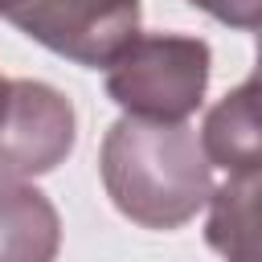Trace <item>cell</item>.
<instances>
[{"label":"cell","instance_id":"3","mask_svg":"<svg viewBox=\"0 0 262 262\" xmlns=\"http://www.w3.org/2000/svg\"><path fill=\"white\" fill-rule=\"evenodd\" d=\"M4 20L49 53L98 70L139 33V0H12Z\"/></svg>","mask_w":262,"mask_h":262},{"label":"cell","instance_id":"2","mask_svg":"<svg viewBox=\"0 0 262 262\" xmlns=\"http://www.w3.org/2000/svg\"><path fill=\"white\" fill-rule=\"evenodd\" d=\"M209 41L184 33H135L102 70L106 94L131 119L184 123L205 102L209 86Z\"/></svg>","mask_w":262,"mask_h":262},{"label":"cell","instance_id":"5","mask_svg":"<svg viewBox=\"0 0 262 262\" xmlns=\"http://www.w3.org/2000/svg\"><path fill=\"white\" fill-rule=\"evenodd\" d=\"M57 250L61 217L53 201L20 176H0V262H53Z\"/></svg>","mask_w":262,"mask_h":262},{"label":"cell","instance_id":"1","mask_svg":"<svg viewBox=\"0 0 262 262\" xmlns=\"http://www.w3.org/2000/svg\"><path fill=\"white\" fill-rule=\"evenodd\" d=\"M98 172L111 205L143 229L188 225L213 192V164L188 123L115 119L102 135Z\"/></svg>","mask_w":262,"mask_h":262},{"label":"cell","instance_id":"7","mask_svg":"<svg viewBox=\"0 0 262 262\" xmlns=\"http://www.w3.org/2000/svg\"><path fill=\"white\" fill-rule=\"evenodd\" d=\"M258 188L262 172L254 176H225L221 188L209 192V221L205 242L225 262H262L258 258Z\"/></svg>","mask_w":262,"mask_h":262},{"label":"cell","instance_id":"10","mask_svg":"<svg viewBox=\"0 0 262 262\" xmlns=\"http://www.w3.org/2000/svg\"><path fill=\"white\" fill-rule=\"evenodd\" d=\"M8 8H12V0H0V16H4V12H8Z\"/></svg>","mask_w":262,"mask_h":262},{"label":"cell","instance_id":"4","mask_svg":"<svg viewBox=\"0 0 262 262\" xmlns=\"http://www.w3.org/2000/svg\"><path fill=\"white\" fill-rule=\"evenodd\" d=\"M78 119L74 102L37 78H8L0 115V176H45L74 151Z\"/></svg>","mask_w":262,"mask_h":262},{"label":"cell","instance_id":"9","mask_svg":"<svg viewBox=\"0 0 262 262\" xmlns=\"http://www.w3.org/2000/svg\"><path fill=\"white\" fill-rule=\"evenodd\" d=\"M4 98H8V78L0 74V115H4Z\"/></svg>","mask_w":262,"mask_h":262},{"label":"cell","instance_id":"8","mask_svg":"<svg viewBox=\"0 0 262 262\" xmlns=\"http://www.w3.org/2000/svg\"><path fill=\"white\" fill-rule=\"evenodd\" d=\"M188 4H196L213 20H221L229 29H242V33H254L258 20H262V0H188Z\"/></svg>","mask_w":262,"mask_h":262},{"label":"cell","instance_id":"6","mask_svg":"<svg viewBox=\"0 0 262 262\" xmlns=\"http://www.w3.org/2000/svg\"><path fill=\"white\" fill-rule=\"evenodd\" d=\"M201 147L213 168H225V176H254L262 172V131H258V82L246 78L233 86L201 127Z\"/></svg>","mask_w":262,"mask_h":262}]
</instances>
